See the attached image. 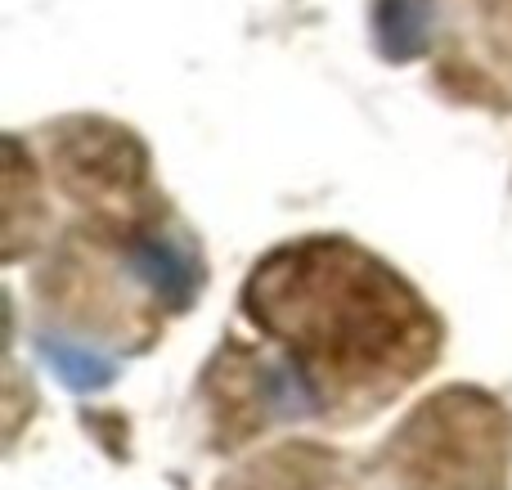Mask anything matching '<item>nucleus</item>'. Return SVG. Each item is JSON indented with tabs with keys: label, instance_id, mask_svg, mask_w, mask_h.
<instances>
[{
	"label": "nucleus",
	"instance_id": "4",
	"mask_svg": "<svg viewBox=\"0 0 512 490\" xmlns=\"http://www.w3.org/2000/svg\"><path fill=\"white\" fill-rule=\"evenodd\" d=\"M36 347H41V356L50 360V369L63 378L68 387H77V392H95V387H108L117 374V365L108 356H99V351L81 347L77 338H59V333H41L36 338Z\"/></svg>",
	"mask_w": 512,
	"mask_h": 490
},
{
	"label": "nucleus",
	"instance_id": "1",
	"mask_svg": "<svg viewBox=\"0 0 512 490\" xmlns=\"http://www.w3.org/2000/svg\"><path fill=\"white\" fill-rule=\"evenodd\" d=\"M248 311L292 347L288 365L315 396L324 374L405 383L436 351V324L418 297L346 243H306L265 261L248 284Z\"/></svg>",
	"mask_w": 512,
	"mask_h": 490
},
{
	"label": "nucleus",
	"instance_id": "2",
	"mask_svg": "<svg viewBox=\"0 0 512 490\" xmlns=\"http://www.w3.org/2000/svg\"><path fill=\"white\" fill-rule=\"evenodd\" d=\"M126 266H131V275L140 279L162 306H171V311L189 306L198 297V288H203V266H198V257L180 239H171V234H140V239L126 248Z\"/></svg>",
	"mask_w": 512,
	"mask_h": 490
},
{
	"label": "nucleus",
	"instance_id": "3",
	"mask_svg": "<svg viewBox=\"0 0 512 490\" xmlns=\"http://www.w3.org/2000/svg\"><path fill=\"white\" fill-rule=\"evenodd\" d=\"M436 32V0H373V36L387 59L405 63L427 50Z\"/></svg>",
	"mask_w": 512,
	"mask_h": 490
}]
</instances>
